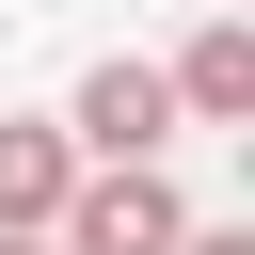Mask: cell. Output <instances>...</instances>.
I'll use <instances>...</instances> for the list:
<instances>
[{
	"mask_svg": "<svg viewBox=\"0 0 255 255\" xmlns=\"http://www.w3.org/2000/svg\"><path fill=\"white\" fill-rule=\"evenodd\" d=\"M175 255H255V223H207V207H191V223H175Z\"/></svg>",
	"mask_w": 255,
	"mask_h": 255,
	"instance_id": "5b68a950",
	"label": "cell"
},
{
	"mask_svg": "<svg viewBox=\"0 0 255 255\" xmlns=\"http://www.w3.org/2000/svg\"><path fill=\"white\" fill-rule=\"evenodd\" d=\"M159 80H175V128H255V16L207 0V32H191Z\"/></svg>",
	"mask_w": 255,
	"mask_h": 255,
	"instance_id": "3957f363",
	"label": "cell"
},
{
	"mask_svg": "<svg viewBox=\"0 0 255 255\" xmlns=\"http://www.w3.org/2000/svg\"><path fill=\"white\" fill-rule=\"evenodd\" d=\"M175 223H191V191L159 159H80V191L48 207V255H175Z\"/></svg>",
	"mask_w": 255,
	"mask_h": 255,
	"instance_id": "6da1fadb",
	"label": "cell"
},
{
	"mask_svg": "<svg viewBox=\"0 0 255 255\" xmlns=\"http://www.w3.org/2000/svg\"><path fill=\"white\" fill-rule=\"evenodd\" d=\"M64 143H80V159H175V80H159L143 48H112V64L64 96Z\"/></svg>",
	"mask_w": 255,
	"mask_h": 255,
	"instance_id": "7a4b0ae2",
	"label": "cell"
},
{
	"mask_svg": "<svg viewBox=\"0 0 255 255\" xmlns=\"http://www.w3.org/2000/svg\"><path fill=\"white\" fill-rule=\"evenodd\" d=\"M80 191V143L64 112H0V239H48V207Z\"/></svg>",
	"mask_w": 255,
	"mask_h": 255,
	"instance_id": "277c9868",
	"label": "cell"
},
{
	"mask_svg": "<svg viewBox=\"0 0 255 255\" xmlns=\"http://www.w3.org/2000/svg\"><path fill=\"white\" fill-rule=\"evenodd\" d=\"M0 255H48V239H0Z\"/></svg>",
	"mask_w": 255,
	"mask_h": 255,
	"instance_id": "8992f818",
	"label": "cell"
}]
</instances>
